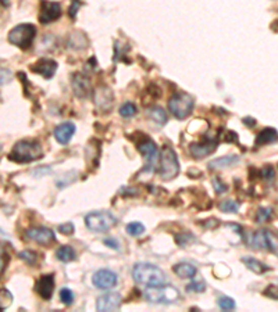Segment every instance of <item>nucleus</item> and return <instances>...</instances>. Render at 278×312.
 <instances>
[{
	"label": "nucleus",
	"mask_w": 278,
	"mask_h": 312,
	"mask_svg": "<svg viewBox=\"0 0 278 312\" xmlns=\"http://www.w3.org/2000/svg\"><path fill=\"white\" fill-rule=\"evenodd\" d=\"M42 157V147L35 140H20L14 144V147L9 154V159L18 164L32 163Z\"/></svg>",
	"instance_id": "1"
},
{
	"label": "nucleus",
	"mask_w": 278,
	"mask_h": 312,
	"mask_svg": "<svg viewBox=\"0 0 278 312\" xmlns=\"http://www.w3.org/2000/svg\"><path fill=\"white\" fill-rule=\"evenodd\" d=\"M132 276H134V281L136 283L146 286V287L166 283V274L160 268H157L156 265L146 264V262L135 265Z\"/></svg>",
	"instance_id": "2"
},
{
	"label": "nucleus",
	"mask_w": 278,
	"mask_h": 312,
	"mask_svg": "<svg viewBox=\"0 0 278 312\" xmlns=\"http://www.w3.org/2000/svg\"><path fill=\"white\" fill-rule=\"evenodd\" d=\"M187 290L189 293H203L206 290V285L203 282H192L191 285L187 286Z\"/></svg>",
	"instance_id": "35"
},
{
	"label": "nucleus",
	"mask_w": 278,
	"mask_h": 312,
	"mask_svg": "<svg viewBox=\"0 0 278 312\" xmlns=\"http://www.w3.org/2000/svg\"><path fill=\"white\" fill-rule=\"evenodd\" d=\"M60 300L64 305H71L74 302V293L70 290L68 287H63L60 290Z\"/></svg>",
	"instance_id": "31"
},
{
	"label": "nucleus",
	"mask_w": 278,
	"mask_h": 312,
	"mask_svg": "<svg viewBox=\"0 0 278 312\" xmlns=\"http://www.w3.org/2000/svg\"><path fill=\"white\" fill-rule=\"evenodd\" d=\"M239 204L234 200H224L220 203V210L223 212H231V214H235L238 212Z\"/></svg>",
	"instance_id": "28"
},
{
	"label": "nucleus",
	"mask_w": 278,
	"mask_h": 312,
	"mask_svg": "<svg viewBox=\"0 0 278 312\" xmlns=\"http://www.w3.org/2000/svg\"><path fill=\"white\" fill-rule=\"evenodd\" d=\"M71 85H73V92L77 97L85 99L91 93V81L88 76H85L81 72H75L71 76Z\"/></svg>",
	"instance_id": "14"
},
{
	"label": "nucleus",
	"mask_w": 278,
	"mask_h": 312,
	"mask_svg": "<svg viewBox=\"0 0 278 312\" xmlns=\"http://www.w3.org/2000/svg\"><path fill=\"white\" fill-rule=\"evenodd\" d=\"M93 103L95 106L102 110V111H110L112 110L113 104H114V95H113V90L107 86H99L95 90V95H93Z\"/></svg>",
	"instance_id": "11"
},
{
	"label": "nucleus",
	"mask_w": 278,
	"mask_h": 312,
	"mask_svg": "<svg viewBox=\"0 0 278 312\" xmlns=\"http://www.w3.org/2000/svg\"><path fill=\"white\" fill-rule=\"evenodd\" d=\"M244 124H245L246 127L253 128L255 125H256V121H255L253 118H249V116H246V118H244Z\"/></svg>",
	"instance_id": "42"
},
{
	"label": "nucleus",
	"mask_w": 278,
	"mask_h": 312,
	"mask_svg": "<svg viewBox=\"0 0 278 312\" xmlns=\"http://www.w3.org/2000/svg\"><path fill=\"white\" fill-rule=\"evenodd\" d=\"M236 163H239V157L238 155H225V157H221V159L210 161L208 167L212 170H223V168H227V167L235 165Z\"/></svg>",
	"instance_id": "22"
},
{
	"label": "nucleus",
	"mask_w": 278,
	"mask_h": 312,
	"mask_svg": "<svg viewBox=\"0 0 278 312\" xmlns=\"http://www.w3.org/2000/svg\"><path fill=\"white\" fill-rule=\"evenodd\" d=\"M252 247L257 250H270L275 253L278 250V235L266 229L257 230L252 236Z\"/></svg>",
	"instance_id": "8"
},
{
	"label": "nucleus",
	"mask_w": 278,
	"mask_h": 312,
	"mask_svg": "<svg viewBox=\"0 0 278 312\" xmlns=\"http://www.w3.org/2000/svg\"><path fill=\"white\" fill-rule=\"evenodd\" d=\"M74 225H73V223L71 222H65V223H63V225H60L59 226V230L61 233H63V235H67V236H70V235H73V233H74Z\"/></svg>",
	"instance_id": "38"
},
{
	"label": "nucleus",
	"mask_w": 278,
	"mask_h": 312,
	"mask_svg": "<svg viewBox=\"0 0 278 312\" xmlns=\"http://www.w3.org/2000/svg\"><path fill=\"white\" fill-rule=\"evenodd\" d=\"M172 270L181 279H193L196 276V274H198L196 268L193 265L188 264V262H180V264L174 265Z\"/></svg>",
	"instance_id": "21"
},
{
	"label": "nucleus",
	"mask_w": 278,
	"mask_h": 312,
	"mask_svg": "<svg viewBox=\"0 0 278 312\" xmlns=\"http://www.w3.org/2000/svg\"><path fill=\"white\" fill-rule=\"evenodd\" d=\"M60 17H61V6L59 3L42 0L41 11H39V22L46 25V24H50V22L59 20Z\"/></svg>",
	"instance_id": "9"
},
{
	"label": "nucleus",
	"mask_w": 278,
	"mask_h": 312,
	"mask_svg": "<svg viewBox=\"0 0 278 312\" xmlns=\"http://www.w3.org/2000/svg\"><path fill=\"white\" fill-rule=\"evenodd\" d=\"M35 290L43 300H50L53 296L54 291V276L53 275H45L42 276L35 285Z\"/></svg>",
	"instance_id": "18"
},
{
	"label": "nucleus",
	"mask_w": 278,
	"mask_h": 312,
	"mask_svg": "<svg viewBox=\"0 0 278 312\" xmlns=\"http://www.w3.org/2000/svg\"><path fill=\"white\" fill-rule=\"evenodd\" d=\"M103 243L106 244L107 247H112V249H114V250L118 249V243H116V242H114V240H112V239H106V240H105Z\"/></svg>",
	"instance_id": "41"
},
{
	"label": "nucleus",
	"mask_w": 278,
	"mask_h": 312,
	"mask_svg": "<svg viewBox=\"0 0 278 312\" xmlns=\"http://www.w3.org/2000/svg\"><path fill=\"white\" fill-rule=\"evenodd\" d=\"M7 261H9V257L7 254H0V276L3 275L6 266H7Z\"/></svg>",
	"instance_id": "40"
},
{
	"label": "nucleus",
	"mask_w": 278,
	"mask_h": 312,
	"mask_svg": "<svg viewBox=\"0 0 278 312\" xmlns=\"http://www.w3.org/2000/svg\"><path fill=\"white\" fill-rule=\"evenodd\" d=\"M20 259H22L24 262H27L28 265H35L38 261V255L35 251H31V250H25V251H21L18 254Z\"/></svg>",
	"instance_id": "29"
},
{
	"label": "nucleus",
	"mask_w": 278,
	"mask_h": 312,
	"mask_svg": "<svg viewBox=\"0 0 278 312\" xmlns=\"http://www.w3.org/2000/svg\"><path fill=\"white\" fill-rule=\"evenodd\" d=\"M263 296L268 297V298H273V300H278V286L277 285L267 286V289L263 291Z\"/></svg>",
	"instance_id": "36"
},
{
	"label": "nucleus",
	"mask_w": 278,
	"mask_h": 312,
	"mask_svg": "<svg viewBox=\"0 0 278 312\" xmlns=\"http://www.w3.org/2000/svg\"><path fill=\"white\" fill-rule=\"evenodd\" d=\"M56 257L61 262H71V261H75L77 259V255H75V251L73 247L70 246H63L60 247L57 251H56Z\"/></svg>",
	"instance_id": "25"
},
{
	"label": "nucleus",
	"mask_w": 278,
	"mask_h": 312,
	"mask_svg": "<svg viewBox=\"0 0 278 312\" xmlns=\"http://www.w3.org/2000/svg\"><path fill=\"white\" fill-rule=\"evenodd\" d=\"M13 304V294L7 289H0V311H5Z\"/></svg>",
	"instance_id": "26"
},
{
	"label": "nucleus",
	"mask_w": 278,
	"mask_h": 312,
	"mask_svg": "<svg viewBox=\"0 0 278 312\" xmlns=\"http://www.w3.org/2000/svg\"><path fill=\"white\" fill-rule=\"evenodd\" d=\"M37 36V28L32 24H20L9 32V42L17 48L27 50L32 46L33 39Z\"/></svg>",
	"instance_id": "5"
},
{
	"label": "nucleus",
	"mask_w": 278,
	"mask_h": 312,
	"mask_svg": "<svg viewBox=\"0 0 278 312\" xmlns=\"http://www.w3.org/2000/svg\"><path fill=\"white\" fill-rule=\"evenodd\" d=\"M75 133V125L73 122H63L60 124L59 127H56L54 129V139L60 143V144H67L71 140V138L74 136Z\"/></svg>",
	"instance_id": "19"
},
{
	"label": "nucleus",
	"mask_w": 278,
	"mask_h": 312,
	"mask_svg": "<svg viewBox=\"0 0 278 312\" xmlns=\"http://www.w3.org/2000/svg\"><path fill=\"white\" fill-rule=\"evenodd\" d=\"M242 262L248 266V269H251L252 272H255L257 275H262L264 272L270 270V266H267L266 264H263L260 261H257L255 258H249V257H245L242 258Z\"/></svg>",
	"instance_id": "23"
},
{
	"label": "nucleus",
	"mask_w": 278,
	"mask_h": 312,
	"mask_svg": "<svg viewBox=\"0 0 278 312\" xmlns=\"http://www.w3.org/2000/svg\"><path fill=\"white\" fill-rule=\"evenodd\" d=\"M195 107V99L193 96L178 92L176 95H172L168 100V110L172 115L178 120H185L191 115Z\"/></svg>",
	"instance_id": "4"
},
{
	"label": "nucleus",
	"mask_w": 278,
	"mask_h": 312,
	"mask_svg": "<svg viewBox=\"0 0 278 312\" xmlns=\"http://www.w3.org/2000/svg\"><path fill=\"white\" fill-rule=\"evenodd\" d=\"M93 285L96 286L97 289L100 290H109V289H113L114 286L117 285V275L113 272V270L109 269H100L97 270L96 274L93 275Z\"/></svg>",
	"instance_id": "15"
},
{
	"label": "nucleus",
	"mask_w": 278,
	"mask_h": 312,
	"mask_svg": "<svg viewBox=\"0 0 278 312\" xmlns=\"http://www.w3.org/2000/svg\"><path fill=\"white\" fill-rule=\"evenodd\" d=\"M145 298L153 304H172L180 298V291L171 285L149 286L145 290Z\"/></svg>",
	"instance_id": "3"
},
{
	"label": "nucleus",
	"mask_w": 278,
	"mask_h": 312,
	"mask_svg": "<svg viewBox=\"0 0 278 312\" xmlns=\"http://www.w3.org/2000/svg\"><path fill=\"white\" fill-rule=\"evenodd\" d=\"M35 74H39L41 76H43L45 80H50L56 71H57V63L52 60V58H41L38 60L37 63L33 64L31 67Z\"/></svg>",
	"instance_id": "17"
},
{
	"label": "nucleus",
	"mask_w": 278,
	"mask_h": 312,
	"mask_svg": "<svg viewBox=\"0 0 278 312\" xmlns=\"http://www.w3.org/2000/svg\"><path fill=\"white\" fill-rule=\"evenodd\" d=\"M116 223H117V218L112 212L107 211L91 212L85 217L86 227L92 232H107L113 226H116Z\"/></svg>",
	"instance_id": "7"
},
{
	"label": "nucleus",
	"mask_w": 278,
	"mask_h": 312,
	"mask_svg": "<svg viewBox=\"0 0 278 312\" xmlns=\"http://www.w3.org/2000/svg\"><path fill=\"white\" fill-rule=\"evenodd\" d=\"M0 2H2V3H3V5H7V3H9V2H7V0H0Z\"/></svg>",
	"instance_id": "43"
},
{
	"label": "nucleus",
	"mask_w": 278,
	"mask_h": 312,
	"mask_svg": "<svg viewBox=\"0 0 278 312\" xmlns=\"http://www.w3.org/2000/svg\"><path fill=\"white\" fill-rule=\"evenodd\" d=\"M180 174V163L176 151L170 146H164L160 154L159 175L163 180H171Z\"/></svg>",
	"instance_id": "6"
},
{
	"label": "nucleus",
	"mask_w": 278,
	"mask_h": 312,
	"mask_svg": "<svg viewBox=\"0 0 278 312\" xmlns=\"http://www.w3.org/2000/svg\"><path fill=\"white\" fill-rule=\"evenodd\" d=\"M219 146V142L214 139H206L202 143H192L189 146V151L192 154V157L195 159H203L208 154L214 153V150Z\"/></svg>",
	"instance_id": "16"
},
{
	"label": "nucleus",
	"mask_w": 278,
	"mask_h": 312,
	"mask_svg": "<svg viewBox=\"0 0 278 312\" xmlns=\"http://www.w3.org/2000/svg\"><path fill=\"white\" fill-rule=\"evenodd\" d=\"M213 186H214V190H216L217 194H221V193H225V191L228 190V186L225 185V183H223L219 178H214Z\"/></svg>",
	"instance_id": "37"
},
{
	"label": "nucleus",
	"mask_w": 278,
	"mask_h": 312,
	"mask_svg": "<svg viewBox=\"0 0 278 312\" xmlns=\"http://www.w3.org/2000/svg\"><path fill=\"white\" fill-rule=\"evenodd\" d=\"M219 307L223 311H232V309H235L236 304L231 297H221V298H219Z\"/></svg>",
	"instance_id": "32"
},
{
	"label": "nucleus",
	"mask_w": 278,
	"mask_h": 312,
	"mask_svg": "<svg viewBox=\"0 0 278 312\" xmlns=\"http://www.w3.org/2000/svg\"><path fill=\"white\" fill-rule=\"evenodd\" d=\"M121 302H123V298L118 293H107L97 298L96 308L97 311L100 312L117 311L118 308L121 307Z\"/></svg>",
	"instance_id": "13"
},
{
	"label": "nucleus",
	"mask_w": 278,
	"mask_h": 312,
	"mask_svg": "<svg viewBox=\"0 0 278 312\" xmlns=\"http://www.w3.org/2000/svg\"><path fill=\"white\" fill-rule=\"evenodd\" d=\"M27 238L41 246H50L56 240L54 232L49 227H31L27 230Z\"/></svg>",
	"instance_id": "12"
},
{
	"label": "nucleus",
	"mask_w": 278,
	"mask_h": 312,
	"mask_svg": "<svg viewBox=\"0 0 278 312\" xmlns=\"http://www.w3.org/2000/svg\"><path fill=\"white\" fill-rule=\"evenodd\" d=\"M278 140V131L274 128H264L256 136V146H267Z\"/></svg>",
	"instance_id": "20"
},
{
	"label": "nucleus",
	"mask_w": 278,
	"mask_h": 312,
	"mask_svg": "<svg viewBox=\"0 0 278 312\" xmlns=\"http://www.w3.org/2000/svg\"><path fill=\"white\" fill-rule=\"evenodd\" d=\"M148 115H149L150 120H153L157 125H166L167 120H168L167 112L164 111L161 107H150L149 110H148Z\"/></svg>",
	"instance_id": "24"
},
{
	"label": "nucleus",
	"mask_w": 278,
	"mask_h": 312,
	"mask_svg": "<svg viewBox=\"0 0 278 312\" xmlns=\"http://www.w3.org/2000/svg\"><path fill=\"white\" fill-rule=\"evenodd\" d=\"M271 215H273V211L270 208H259L256 214V222H266V221H268L271 218Z\"/></svg>",
	"instance_id": "33"
},
{
	"label": "nucleus",
	"mask_w": 278,
	"mask_h": 312,
	"mask_svg": "<svg viewBox=\"0 0 278 312\" xmlns=\"http://www.w3.org/2000/svg\"><path fill=\"white\" fill-rule=\"evenodd\" d=\"M81 7V2L80 0H73V3H71V6H70V10H68V14L71 18H75L77 17V10Z\"/></svg>",
	"instance_id": "39"
},
{
	"label": "nucleus",
	"mask_w": 278,
	"mask_h": 312,
	"mask_svg": "<svg viewBox=\"0 0 278 312\" xmlns=\"http://www.w3.org/2000/svg\"><path fill=\"white\" fill-rule=\"evenodd\" d=\"M260 176H263V179L266 182H271L275 176V171L271 165H266L262 171H260Z\"/></svg>",
	"instance_id": "34"
},
{
	"label": "nucleus",
	"mask_w": 278,
	"mask_h": 312,
	"mask_svg": "<svg viewBox=\"0 0 278 312\" xmlns=\"http://www.w3.org/2000/svg\"><path fill=\"white\" fill-rule=\"evenodd\" d=\"M138 151L144 155L145 161H146V168L153 170L155 161L157 159V154H159L156 143L152 139L144 138L138 143Z\"/></svg>",
	"instance_id": "10"
},
{
	"label": "nucleus",
	"mask_w": 278,
	"mask_h": 312,
	"mask_svg": "<svg viewBox=\"0 0 278 312\" xmlns=\"http://www.w3.org/2000/svg\"><path fill=\"white\" fill-rule=\"evenodd\" d=\"M136 106H135L134 103H131V101H127V103H124L123 106L120 107V110H118V112H120V115L123 116V118H132V116L136 114Z\"/></svg>",
	"instance_id": "27"
},
{
	"label": "nucleus",
	"mask_w": 278,
	"mask_h": 312,
	"mask_svg": "<svg viewBox=\"0 0 278 312\" xmlns=\"http://www.w3.org/2000/svg\"><path fill=\"white\" fill-rule=\"evenodd\" d=\"M125 230L131 235V236H141L145 232V226L141 222H131L125 226Z\"/></svg>",
	"instance_id": "30"
}]
</instances>
